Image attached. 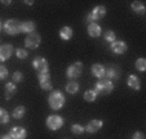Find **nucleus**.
<instances>
[{
    "label": "nucleus",
    "instance_id": "f257e3e1",
    "mask_svg": "<svg viewBox=\"0 0 146 139\" xmlns=\"http://www.w3.org/2000/svg\"><path fill=\"white\" fill-rule=\"evenodd\" d=\"M66 103V98H65L64 93L61 90H52L48 97V104L52 109H61Z\"/></svg>",
    "mask_w": 146,
    "mask_h": 139
},
{
    "label": "nucleus",
    "instance_id": "f03ea898",
    "mask_svg": "<svg viewBox=\"0 0 146 139\" xmlns=\"http://www.w3.org/2000/svg\"><path fill=\"white\" fill-rule=\"evenodd\" d=\"M93 90L96 92L97 96H108L114 90V84L111 80H108L104 77V79H100L96 82Z\"/></svg>",
    "mask_w": 146,
    "mask_h": 139
},
{
    "label": "nucleus",
    "instance_id": "7ed1b4c3",
    "mask_svg": "<svg viewBox=\"0 0 146 139\" xmlns=\"http://www.w3.org/2000/svg\"><path fill=\"white\" fill-rule=\"evenodd\" d=\"M65 120L61 117L60 115H49L45 120V125L49 130H58L64 126Z\"/></svg>",
    "mask_w": 146,
    "mask_h": 139
},
{
    "label": "nucleus",
    "instance_id": "20e7f679",
    "mask_svg": "<svg viewBox=\"0 0 146 139\" xmlns=\"http://www.w3.org/2000/svg\"><path fill=\"white\" fill-rule=\"evenodd\" d=\"M3 28L8 35H17L21 32V22L18 19H7L4 22Z\"/></svg>",
    "mask_w": 146,
    "mask_h": 139
},
{
    "label": "nucleus",
    "instance_id": "39448f33",
    "mask_svg": "<svg viewBox=\"0 0 146 139\" xmlns=\"http://www.w3.org/2000/svg\"><path fill=\"white\" fill-rule=\"evenodd\" d=\"M82 71H83V63L78 61V62L72 63V65H70L69 67H67L66 76H67V79H70V80H75L80 76Z\"/></svg>",
    "mask_w": 146,
    "mask_h": 139
},
{
    "label": "nucleus",
    "instance_id": "423d86ee",
    "mask_svg": "<svg viewBox=\"0 0 146 139\" xmlns=\"http://www.w3.org/2000/svg\"><path fill=\"white\" fill-rule=\"evenodd\" d=\"M33 67L35 68V71L38 74H43V72H48L49 71V65L48 61L43 57H35L33 61Z\"/></svg>",
    "mask_w": 146,
    "mask_h": 139
},
{
    "label": "nucleus",
    "instance_id": "0eeeda50",
    "mask_svg": "<svg viewBox=\"0 0 146 139\" xmlns=\"http://www.w3.org/2000/svg\"><path fill=\"white\" fill-rule=\"evenodd\" d=\"M41 43V38L38 32H31L25 39V46H27L29 49H36Z\"/></svg>",
    "mask_w": 146,
    "mask_h": 139
},
{
    "label": "nucleus",
    "instance_id": "6e6552de",
    "mask_svg": "<svg viewBox=\"0 0 146 139\" xmlns=\"http://www.w3.org/2000/svg\"><path fill=\"white\" fill-rule=\"evenodd\" d=\"M38 80L40 88L43 90H50L52 89V81H50V74L48 72H43V74H38Z\"/></svg>",
    "mask_w": 146,
    "mask_h": 139
},
{
    "label": "nucleus",
    "instance_id": "1a4fd4ad",
    "mask_svg": "<svg viewBox=\"0 0 146 139\" xmlns=\"http://www.w3.org/2000/svg\"><path fill=\"white\" fill-rule=\"evenodd\" d=\"M14 48L12 44H3L0 45V62H5L12 57Z\"/></svg>",
    "mask_w": 146,
    "mask_h": 139
},
{
    "label": "nucleus",
    "instance_id": "9d476101",
    "mask_svg": "<svg viewBox=\"0 0 146 139\" xmlns=\"http://www.w3.org/2000/svg\"><path fill=\"white\" fill-rule=\"evenodd\" d=\"M110 49H111V52L115 53V54H124V53L127 52L128 46L123 40H115L114 43H111Z\"/></svg>",
    "mask_w": 146,
    "mask_h": 139
},
{
    "label": "nucleus",
    "instance_id": "9b49d317",
    "mask_svg": "<svg viewBox=\"0 0 146 139\" xmlns=\"http://www.w3.org/2000/svg\"><path fill=\"white\" fill-rule=\"evenodd\" d=\"M91 72H92V75H93L94 77H97L98 80L104 79L105 74H106V67L104 65H101V63H94L91 67Z\"/></svg>",
    "mask_w": 146,
    "mask_h": 139
},
{
    "label": "nucleus",
    "instance_id": "f8f14e48",
    "mask_svg": "<svg viewBox=\"0 0 146 139\" xmlns=\"http://www.w3.org/2000/svg\"><path fill=\"white\" fill-rule=\"evenodd\" d=\"M9 135H11L13 139H26L27 131H26V129L22 128V126H13V128L11 129Z\"/></svg>",
    "mask_w": 146,
    "mask_h": 139
},
{
    "label": "nucleus",
    "instance_id": "ddd939ff",
    "mask_svg": "<svg viewBox=\"0 0 146 139\" xmlns=\"http://www.w3.org/2000/svg\"><path fill=\"white\" fill-rule=\"evenodd\" d=\"M102 125H104V123H102L101 120L94 119V120L89 121V123L87 124V126L84 128V130H86L87 133H89V134H94V133H97V131L102 128Z\"/></svg>",
    "mask_w": 146,
    "mask_h": 139
},
{
    "label": "nucleus",
    "instance_id": "4468645a",
    "mask_svg": "<svg viewBox=\"0 0 146 139\" xmlns=\"http://www.w3.org/2000/svg\"><path fill=\"white\" fill-rule=\"evenodd\" d=\"M120 77V70L118 66H110L106 67V74H105V79L108 80H118Z\"/></svg>",
    "mask_w": 146,
    "mask_h": 139
},
{
    "label": "nucleus",
    "instance_id": "2eb2a0df",
    "mask_svg": "<svg viewBox=\"0 0 146 139\" xmlns=\"http://www.w3.org/2000/svg\"><path fill=\"white\" fill-rule=\"evenodd\" d=\"M87 31H88V35L91 36V38H98V36H101V34H102L101 26H100L98 23H96V22L89 23Z\"/></svg>",
    "mask_w": 146,
    "mask_h": 139
},
{
    "label": "nucleus",
    "instance_id": "dca6fc26",
    "mask_svg": "<svg viewBox=\"0 0 146 139\" xmlns=\"http://www.w3.org/2000/svg\"><path fill=\"white\" fill-rule=\"evenodd\" d=\"M127 84L131 89L136 90V92H138V90L141 89V81H140V79H138V76H136V75H129V76H128Z\"/></svg>",
    "mask_w": 146,
    "mask_h": 139
},
{
    "label": "nucleus",
    "instance_id": "f3484780",
    "mask_svg": "<svg viewBox=\"0 0 146 139\" xmlns=\"http://www.w3.org/2000/svg\"><path fill=\"white\" fill-rule=\"evenodd\" d=\"M91 14H92V17H93L94 22H96L97 19H101L106 16V8L104 5H97L96 8L91 12Z\"/></svg>",
    "mask_w": 146,
    "mask_h": 139
},
{
    "label": "nucleus",
    "instance_id": "a211bd4d",
    "mask_svg": "<svg viewBox=\"0 0 146 139\" xmlns=\"http://www.w3.org/2000/svg\"><path fill=\"white\" fill-rule=\"evenodd\" d=\"M72 35H74V31H72V28L69 27V26H64V27L60 30V38H61V40L67 41V40H70V39L72 38Z\"/></svg>",
    "mask_w": 146,
    "mask_h": 139
},
{
    "label": "nucleus",
    "instance_id": "6ab92c4d",
    "mask_svg": "<svg viewBox=\"0 0 146 139\" xmlns=\"http://www.w3.org/2000/svg\"><path fill=\"white\" fill-rule=\"evenodd\" d=\"M35 22L34 21H25L21 23V32H26V34H31L35 32Z\"/></svg>",
    "mask_w": 146,
    "mask_h": 139
},
{
    "label": "nucleus",
    "instance_id": "aec40b11",
    "mask_svg": "<svg viewBox=\"0 0 146 139\" xmlns=\"http://www.w3.org/2000/svg\"><path fill=\"white\" fill-rule=\"evenodd\" d=\"M17 93V86L14 82H7L5 84V90H4V96H5V99H11L12 96H14Z\"/></svg>",
    "mask_w": 146,
    "mask_h": 139
},
{
    "label": "nucleus",
    "instance_id": "412c9836",
    "mask_svg": "<svg viewBox=\"0 0 146 139\" xmlns=\"http://www.w3.org/2000/svg\"><path fill=\"white\" fill-rule=\"evenodd\" d=\"M65 89H66V92L69 93V94H76V93L79 92V82L75 81V80H70L66 84Z\"/></svg>",
    "mask_w": 146,
    "mask_h": 139
},
{
    "label": "nucleus",
    "instance_id": "4be33fe9",
    "mask_svg": "<svg viewBox=\"0 0 146 139\" xmlns=\"http://www.w3.org/2000/svg\"><path fill=\"white\" fill-rule=\"evenodd\" d=\"M131 8H132V11L135 12V13H138V14H145V12H146L145 5H143V3H141V1H133V3L131 4Z\"/></svg>",
    "mask_w": 146,
    "mask_h": 139
},
{
    "label": "nucleus",
    "instance_id": "5701e85b",
    "mask_svg": "<svg viewBox=\"0 0 146 139\" xmlns=\"http://www.w3.org/2000/svg\"><path fill=\"white\" fill-rule=\"evenodd\" d=\"M25 113H26L25 106H18V107H16V108L13 109V112H12V116H13V119H17V120H19V119H22L23 116H25Z\"/></svg>",
    "mask_w": 146,
    "mask_h": 139
},
{
    "label": "nucleus",
    "instance_id": "b1692460",
    "mask_svg": "<svg viewBox=\"0 0 146 139\" xmlns=\"http://www.w3.org/2000/svg\"><path fill=\"white\" fill-rule=\"evenodd\" d=\"M9 120H11V119H9L8 111L0 107V125H5V124H8Z\"/></svg>",
    "mask_w": 146,
    "mask_h": 139
},
{
    "label": "nucleus",
    "instance_id": "393cba45",
    "mask_svg": "<svg viewBox=\"0 0 146 139\" xmlns=\"http://www.w3.org/2000/svg\"><path fill=\"white\" fill-rule=\"evenodd\" d=\"M83 97H84V101H87V102H94L97 99V94H96V92H94L93 89L87 90Z\"/></svg>",
    "mask_w": 146,
    "mask_h": 139
},
{
    "label": "nucleus",
    "instance_id": "a878e982",
    "mask_svg": "<svg viewBox=\"0 0 146 139\" xmlns=\"http://www.w3.org/2000/svg\"><path fill=\"white\" fill-rule=\"evenodd\" d=\"M135 67L137 68L140 72H143L146 70V59L145 58H138L135 62Z\"/></svg>",
    "mask_w": 146,
    "mask_h": 139
},
{
    "label": "nucleus",
    "instance_id": "bb28decb",
    "mask_svg": "<svg viewBox=\"0 0 146 139\" xmlns=\"http://www.w3.org/2000/svg\"><path fill=\"white\" fill-rule=\"evenodd\" d=\"M84 131H86L84 130V126H82L80 124H74L71 126V133L75 134V135H82Z\"/></svg>",
    "mask_w": 146,
    "mask_h": 139
},
{
    "label": "nucleus",
    "instance_id": "cd10ccee",
    "mask_svg": "<svg viewBox=\"0 0 146 139\" xmlns=\"http://www.w3.org/2000/svg\"><path fill=\"white\" fill-rule=\"evenodd\" d=\"M104 38H105V41H109L110 44L114 43V41L116 40V35H115V32H114L113 30H108V31H106Z\"/></svg>",
    "mask_w": 146,
    "mask_h": 139
},
{
    "label": "nucleus",
    "instance_id": "c85d7f7f",
    "mask_svg": "<svg viewBox=\"0 0 146 139\" xmlns=\"http://www.w3.org/2000/svg\"><path fill=\"white\" fill-rule=\"evenodd\" d=\"M16 55L19 59H26L29 57V52L23 48H18V49H16Z\"/></svg>",
    "mask_w": 146,
    "mask_h": 139
},
{
    "label": "nucleus",
    "instance_id": "c756f323",
    "mask_svg": "<svg viewBox=\"0 0 146 139\" xmlns=\"http://www.w3.org/2000/svg\"><path fill=\"white\" fill-rule=\"evenodd\" d=\"M12 80H13L14 84H16V82H21L23 80V74L21 71H16L12 75Z\"/></svg>",
    "mask_w": 146,
    "mask_h": 139
},
{
    "label": "nucleus",
    "instance_id": "7c9ffc66",
    "mask_svg": "<svg viewBox=\"0 0 146 139\" xmlns=\"http://www.w3.org/2000/svg\"><path fill=\"white\" fill-rule=\"evenodd\" d=\"M8 68L5 67V66L0 65V80H5L7 77H8Z\"/></svg>",
    "mask_w": 146,
    "mask_h": 139
},
{
    "label": "nucleus",
    "instance_id": "2f4dec72",
    "mask_svg": "<svg viewBox=\"0 0 146 139\" xmlns=\"http://www.w3.org/2000/svg\"><path fill=\"white\" fill-rule=\"evenodd\" d=\"M132 139H145V135H143V133H141V131H136L132 135Z\"/></svg>",
    "mask_w": 146,
    "mask_h": 139
},
{
    "label": "nucleus",
    "instance_id": "473e14b6",
    "mask_svg": "<svg viewBox=\"0 0 146 139\" xmlns=\"http://www.w3.org/2000/svg\"><path fill=\"white\" fill-rule=\"evenodd\" d=\"M86 21L88 22V23H92V22H94V19H93V17H92V14H91V13H88V14H87V17H86Z\"/></svg>",
    "mask_w": 146,
    "mask_h": 139
},
{
    "label": "nucleus",
    "instance_id": "72a5a7b5",
    "mask_svg": "<svg viewBox=\"0 0 146 139\" xmlns=\"http://www.w3.org/2000/svg\"><path fill=\"white\" fill-rule=\"evenodd\" d=\"M1 139H13V138H12V136L9 135V134H7V135H4V136H3V138H1Z\"/></svg>",
    "mask_w": 146,
    "mask_h": 139
},
{
    "label": "nucleus",
    "instance_id": "f704fd0d",
    "mask_svg": "<svg viewBox=\"0 0 146 139\" xmlns=\"http://www.w3.org/2000/svg\"><path fill=\"white\" fill-rule=\"evenodd\" d=\"M25 3H26V4H29V5H34L33 1H25Z\"/></svg>",
    "mask_w": 146,
    "mask_h": 139
},
{
    "label": "nucleus",
    "instance_id": "c9c22d12",
    "mask_svg": "<svg viewBox=\"0 0 146 139\" xmlns=\"http://www.w3.org/2000/svg\"><path fill=\"white\" fill-rule=\"evenodd\" d=\"M0 30H1V21H0Z\"/></svg>",
    "mask_w": 146,
    "mask_h": 139
}]
</instances>
